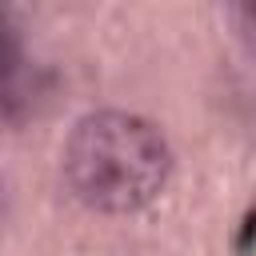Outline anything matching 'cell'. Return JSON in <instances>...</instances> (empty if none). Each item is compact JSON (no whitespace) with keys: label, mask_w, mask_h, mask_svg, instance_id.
I'll use <instances>...</instances> for the list:
<instances>
[{"label":"cell","mask_w":256,"mask_h":256,"mask_svg":"<svg viewBox=\"0 0 256 256\" xmlns=\"http://www.w3.org/2000/svg\"><path fill=\"white\" fill-rule=\"evenodd\" d=\"M172 172L168 140L132 112H92L64 140V180L96 212H136L152 204Z\"/></svg>","instance_id":"1"},{"label":"cell","mask_w":256,"mask_h":256,"mask_svg":"<svg viewBox=\"0 0 256 256\" xmlns=\"http://www.w3.org/2000/svg\"><path fill=\"white\" fill-rule=\"evenodd\" d=\"M20 56H24V48H20V28H16L12 12L0 8V80H8V76L20 68Z\"/></svg>","instance_id":"2"}]
</instances>
